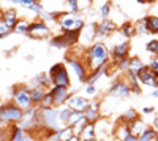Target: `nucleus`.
<instances>
[{
	"label": "nucleus",
	"instance_id": "48",
	"mask_svg": "<svg viewBox=\"0 0 158 141\" xmlns=\"http://www.w3.org/2000/svg\"><path fill=\"white\" fill-rule=\"evenodd\" d=\"M142 114H153L155 113V108H150V106H146V108H142L141 109Z\"/></svg>",
	"mask_w": 158,
	"mask_h": 141
},
{
	"label": "nucleus",
	"instance_id": "24",
	"mask_svg": "<svg viewBox=\"0 0 158 141\" xmlns=\"http://www.w3.org/2000/svg\"><path fill=\"white\" fill-rule=\"evenodd\" d=\"M117 30L120 32V35L123 36V38H131V36H135L136 35V30H135V24L133 22H130V21H125V22H122V25L120 27H117Z\"/></svg>",
	"mask_w": 158,
	"mask_h": 141
},
{
	"label": "nucleus",
	"instance_id": "40",
	"mask_svg": "<svg viewBox=\"0 0 158 141\" xmlns=\"http://www.w3.org/2000/svg\"><path fill=\"white\" fill-rule=\"evenodd\" d=\"M13 33V30L8 27V25L0 19V38H6V36H10Z\"/></svg>",
	"mask_w": 158,
	"mask_h": 141
},
{
	"label": "nucleus",
	"instance_id": "35",
	"mask_svg": "<svg viewBox=\"0 0 158 141\" xmlns=\"http://www.w3.org/2000/svg\"><path fill=\"white\" fill-rule=\"evenodd\" d=\"M111 11H112V3L111 2H106V3H103L100 11H98V15L101 19H109V15H111Z\"/></svg>",
	"mask_w": 158,
	"mask_h": 141
},
{
	"label": "nucleus",
	"instance_id": "33",
	"mask_svg": "<svg viewBox=\"0 0 158 141\" xmlns=\"http://www.w3.org/2000/svg\"><path fill=\"white\" fill-rule=\"evenodd\" d=\"M153 138H156V132L153 129H150V127H147V129L136 138V141H152Z\"/></svg>",
	"mask_w": 158,
	"mask_h": 141
},
{
	"label": "nucleus",
	"instance_id": "50",
	"mask_svg": "<svg viewBox=\"0 0 158 141\" xmlns=\"http://www.w3.org/2000/svg\"><path fill=\"white\" fill-rule=\"evenodd\" d=\"M138 3H141V5H152V3H155L156 0H136Z\"/></svg>",
	"mask_w": 158,
	"mask_h": 141
},
{
	"label": "nucleus",
	"instance_id": "54",
	"mask_svg": "<svg viewBox=\"0 0 158 141\" xmlns=\"http://www.w3.org/2000/svg\"><path fill=\"white\" fill-rule=\"evenodd\" d=\"M68 141H81V138H79L77 135H74V136H71V138H70Z\"/></svg>",
	"mask_w": 158,
	"mask_h": 141
},
{
	"label": "nucleus",
	"instance_id": "3",
	"mask_svg": "<svg viewBox=\"0 0 158 141\" xmlns=\"http://www.w3.org/2000/svg\"><path fill=\"white\" fill-rule=\"evenodd\" d=\"M22 114L24 111H21L11 101H3L0 106V122L2 125H16L22 119Z\"/></svg>",
	"mask_w": 158,
	"mask_h": 141
},
{
	"label": "nucleus",
	"instance_id": "7",
	"mask_svg": "<svg viewBox=\"0 0 158 141\" xmlns=\"http://www.w3.org/2000/svg\"><path fill=\"white\" fill-rule=\"evenodd\" d=\"M51 35H52L51 27L46 22H43L41 19L30 21L29 30H27L29 38H33V40H46V38H51Z\"/></svg>",
	"mask_w": 158,
	"mask_h": 141
},
{
	"label": "nucleus",
	"instance_id": "60",
	"mask_svg": "<svg viewBox=\"0 0 158 141\" xmlns=\"http://www.w3.org/2000/svg\"><path fill=\"white\" fill-rule=\"evenodd\" d=\"M114 141H120V139H117V138H114Z\"/></svg>",
	"mask_w": 158,
	"mask_h": 141
},
{
	"label": "nucleus",
	"instance_id": "64",
	"mask_svg": "<svg viewBox=\"0 0 158 141\" xmlns=\"http://www.w3.org/2000/svg\"><path fill=\"white\" fill-rule=\"evenodd\" d=\"M108 2H111V0H108Z\"/></svg>",
	"mask_w": 158,
	"mask_h": 141
},
{
	"label": "nucleus",
	"instance_id": "43",
	"mask_svg": "<svg viewBox=\"0 0 158 141\" xmlns=\"http://www.w3.org/2000/svg\"><path fill=\"white\" fill-rule=\"evenodd\" d=\"M128 59H130V57H128ZM128 59H122V60H117V62H115L118 71H127V68H128Z\"/></svg>",
	"mask_w": 158,
	"mask_h": 141
},
{
	"label": "nucleus",
	"instance_id": "61",
	"mask_svg": "<svg viewBox=\"0 0 158 141\" xmlns=\"http://www.w3.org/2000/svg\"><path fill=\"white\" fill-rule=\"evenodd\" d=\"M87 141H95V139H87Z\"/></svg>",
	"mask_w": 158,
	"mask_h": 141
},
{
	"label": "nucleus",
	"instance_id": "52",
	"mask_svg": "<svg viewBox=\"0 0 158 141\" xmlns=\"http://www.w3.org/2000/svg\"><path fill=\"white\" fill-rule=\"evenodd\" d=\"M123 141H136V136H133V135L130 133V135H128V136H127V138H125Z\"/></svg>",
	"mask_w": 158,
	"mask_h": 141
},
{
	"label": "nucleus",
	"instance_id": "57",
	"mask_svg": "<svg viewBox=\"0 0 158 141\" xmlns=\"http://www.w3.org/2000/svg\"><path fill=\"white\" fill-rule=\"evenodd\" d=\"M2 13H3V10H2V8H0V19H2Z\"/></svg>",
	"mask_w": 158,
	"mask_h": 141
},
{
	"label": "nucleus",
	"instance_id": "51",
	"mask_svg": "<svg viewBox=\"0 0 158 141\" xmlns=\"http://www.w3.org/2000/svg\"><path fill=\"white\" fill-rule=\"evenodd\" d=\"M5 2H8V3H10V5H13V6H18L19 0H5Z\"/></svg>",
	"mask_w": 158,
	"mask_h": 141
},
{
	"label": "nucleus",
	"instance_id": "34",
	"mask_svg": "<svg viewBox=\"0 0 158 141\" xmlns=\"http://www.w3.org/2000/svg\"><path fill=\"white\" fill-rule=\"evenodd\" d=\"M51 46L56 48V49H65V48H67V45H65V41H63L62 33H60V35L51 36Z\"/></svg>",
	"mask_w": 158,
	"mask_h": 141
},
{
	"label": "nucleus",
	"instance_id": "30",
	"mask_svg": "<svg viewBox=\"0 0 158 141\" xmlns=\"http://www.w3.org/2000/svg\"><path fill=\"white\" fill-rule=\"evenodd\" d=\"M57 113H59V122H60V125H67V121H68V118H70V114H71V109L68 108V106H60V108H57Z\"/></svg>",
	"mask_w": 158,
	"mask_h": 141
},
{
	"label": "nucleus",
	"instance_id": "45",
	"mask_svg": "<svg viewBox=\"0 0 158 141\" xmlns=\"http://www.w3.org/2000/svg\"><path fill=\"white\" fill-rule=\"evenodd\" d=\"M135 30H136V33H138V35H147V30H146V25H144L142 19L139 21V24H138V25H135Z\"/></svg>",
	"mask_w": 158,
	"mask_h": 141
},
{
	"label": "nucleus",
	"instance_id": "55",
	"mask_svg": "<svg viewBox=\"0 0 158 141\" xmlns=\"http://www.w3.org/2000/svg\"><path fill=\"white\" fill-rule=\"evenodd\" d=\"M32 59H33L32 56H25V60H27V62H32Z\"/></svg>",
	"mask_w": 158,
	"mask_h": 141
},
{
	"label": "nucleus",
	"instance_id": "36",
	"mask_svg": "<svg viewBox=\"0 0 158 141\" xmlns=\"http://www.w3.org/2000/svg\"><path fill=\"white\" fill-rule=\"evenodd\" d=\"M82 118H84V114H82L81 111H71L70 118H68V121H67V125H68V127H74L76 122H77L79 119H82Z\"/></svg>",
	"mask_w": 158,
	"mask_h": 141
},
{
	"label": "nucleus",
	"instance_id": "20",
	"mask_svg": "<svg viewBox=\"0 0 158 141\" xmlns=\"http://www.w3.org/2000/svg\"><path fill=\"white\" fill-rule=\"evenodd\" d=\"M19 16H18V11L15 8H8V10H3L2 13V21L8 25V27L13 30V27H15V24L18 22Z\"/></svg>",
	"mask_w": 158,
	"mask_h": 141
},
{
	"label": "nucleus",
	"instance_id": "13",
	"mask_svg": "<svg viewBox=\"0 0 158 141\" xmlns=\"http://www.w3.org/2000/svg\"><path fill=\"white\" fill-rule=\"evenodd\" d=\"M138 81L144 86H147L150 89H158V75H155L153 71H150V68L147 65H144L138 75Z\"/></svg>",
	"mask_w": 158,
	"mask_h": 141
},
{
	"label": "nucleus",
	"instance_id": "14",
	"mask_svg": "<svg viewBox=\"0 0 158 141\" xmlns=\"http://www.w3.org/2000/svg\"><path fill=\"white\" fill-rule=\"evenodd\" d=\"M89 103H90L89 98L74 94V95H70V97L67 98V101H65V106H68L71 111H81V113H82V111L89 106Z\"/></svg>",
	"mask_w": 158,
	"mask_h": 141
},
{
	"label": "nucleus",
	"instance_id": "19",
	"mask_svg": "<svg viewBox=\"0 0 158 141\" xmlns=\"http://www.w3.org/2000/svg\"><path fill=\"white\" fill-rule=\"evenodd\" d=\"M147 127H149V124H147L146 121H142L141 118H138V119H135L133 122H130V124H128V130H130V133L133 135V136L138 138L144 130L147 129Z\"/></svg>",
	"mask_w": 158,
	"mask_h": 141
},
{
	"label": "nucleus",
	"instance_id": "5",
	"mask_svg": "<svg viewBox=\"0 0 158 141\" xmlns=\"http://www.w3.org/2000/svg\"><path fill=\"white\" fill-rule=\"evenodd\" d=\"M57 24H59V27H60L62 32H67V30H81L85 22L77 13L62 11L59 19H57Z\"/></svg>",
	"mask_w": 158,
	"mask_h": 141
},
{
	"label": "nucleus",
	"instance_id": "27",
	"mask_svg": "<svg viewBox=\"0 0 158 141\" xmlns=\"http://www.w3.org/2000/svg\"><path fill=\"white\" fill-rule=\"evenodd\" d=\"M127 84L130 87V92L131 94H136V95H141L142 94V89L139 86V81H138L136 76H128L127 75Z\"/></svg>",
	"mask_w": 158,
	"mask_h": 141
},
{
	"label": "nucleus",
	"instance_id": "10",
	"mask_svg": "<svg viewBox=\"0 0 158 141\" xmlns=\"http://www.w3.org/2000/svg\"><path fill=\"white\" fill-rule=\"evenodd\" d=\"M95 30H97V22L84 24L82 29L79 30V41H77V45H82L84 48H89L92 43H95Z\"/></svg>",
	"mask_w": 158,
	"mask_h": 141
},
{
	"label": "nucleus",
	"instance_id": "47",
	"mask_svg": "<svg viewBox=\"0 0 158 141\" xmlns=\"http://www.w3.org/2000/svg\"><path fill=\"white\" fill-rule=\"evenodd\" d=\"M35 2H36V0H19L18 6H22V8H27V10H30V6H32Z\"/></svg>",
	"mask_w": 158,
	"mask_h": 141
},
{
	"label": "nucleus",
	"instance_id": "21",
	"mask_svg": "<svg viewBox=\"0 0 158 141\" xmlns=\"http://www.w3.org/2000/svg\"><path fill=\"white\" fill-rule=\"evenodd\" d=\"M142 22H144V25H146L147 33H152V35H156L158 33V18L155 15L142 18Z\"/></svg>",
	"mask_w": 158,
	"mask_h": 141
},
{
	"label": "nucleus",
	"instance_id": "62",
	"mask_svg": "<svg viewBox=\"0 0 158 141\" xmlns=\"http://www.w3.org/2000/svg\"><path fill=\"white\" fill-rule=\"evenodd\" d=\"M89 2H92V0H89Z\"/></svg>",
	"mask_w": 158,
	"mask_h": 141
},
{
	"label": "nucleus",
	"instance_id": "58",
	"mask_svg": "<svg viewBox=\"0 0 158 141\" xmlns=\"http://www.w3.org/2000/svg\"><path fill=\"white\" fill-rule=\"evenodd\" d=\"M152 141H158V138H153V139H152Z\"/></svg>",
	"mask_w": 158,
	"mask_h": 141
},
{
	"label": "nucleus",
	"instance_id": "2",
	"mask_svg": "<svg viewBox=\"0 0 158 141\" xmlns=\"http://www.w3.org/2000/svg\"><path fill=\"white\" fill-rule=\"evenodd\" d=\"M11 92V103L16 105L21 111H27L29 108H32V100H30V91L27 89L25 84H16L10 89Z\"/></svg>",
	"mask_w": 158,
	"mask_h": 141
},
{
	"label": "nucleus",
	"instance_id": "18",
	"mask_svg": "<svg viewBox=\"0 0 158 141\" xmlns=\"http://www.w3.org/2000/svg\"><path fill=\"white\" fill-rule=\"evenodd\" d=\"M146 65L139 57H130L128 59V68H127V75L128 76H136L138 78V75L141 71V68Z\"/></svg>",
	"mask_w": 158,
	"mask_h": 141
},
{
	"label": "nucleus",
	"instance_id": "11",
	"mask_svg": "<svg viewBox=\"0 0 158 141\" xmlns=\"http://www.w3.org/2000/svg\"><path fill=\"white\" fill-rule=\"evenodd\" d=\"M117 30V24L111 19H101L97 22V30H95V41H103V38L109 36Z\"/></svg>",
	"mask_w": 158,
	"mask_h": 141
},
{
	"label": "nucleus",
	"instance_id": "42",
	"mask_svg": "<svg viewBox=\"0 0 158 141\" xmlns=\"http://www.w3.org/2000/svg\"><path fill=\"white\" fill-rule=\"evenodd\" d=\"M65 2L68 3V6H70V13H79V2L77 0H65Z\"/></svg>",
	"mask_w": 158,
	"mask_h": 141
},
{
	"label": "nucleus",
	"instance_id": "26",
	"mask_svg": "<svg viewBox=\"0 0 158 141\" xmlns=\"http://www.w3.org/2000/svg\"><path fill=\"white\" fill-rule=\"evenodd\" d=\"M139 118V114H138V111L136 109H133V108H130V109H127L122 116H120V119H118V124H130V122H133L135 119H138Z\"/></svg>",
	"mask_w": 158,
	"mask_h": 141
},
{
	"label": "nucleus",
	"instance_id": "63",
	"mask_svg": "<svg viewBox=\"0 0 158 141\" xmlns=\"http://www.w3.org/2000/svg\"><path fill=\"white\" fill-rule=\"evenodd\" d=\"M0 125H2V122H0Z\"/></svg>",
	"mask_w": 158,
	"mask_h": 141
},
{
	"label": "nucleus",
	"instance_id": "9",
	"mask_svg": "<svg viewBox=\"0 0 158 141\" xmlns=\"http://www.w3.org/2000/svg\"><path fill=\"white\" fill-rule=\"evenodd\" d=\"M130 94H131L130 87L127 84V79H123V78H115L114 83L109 87V91H108V97H114V98H118V100L127 98Z\"/></svg>",
	"mask_w": 158,
	"mask_h": 141
},
{
	"label": "nucleus",
	"instance_id": "4",
	"mask_svg": "<svg viewBox=\"0 0 158 141\" xmlns=\"http://www.w3.org/2000/svg\"><path fill=\"white\" fill-rule=\"evenodd\" d=\"M38 124L41 129H48V130H60L63 127L59 122V113H57V108L54 106L48 108V109H40Z\"/></svg>",
	"mask_w": 158,
	"mask_h": 141
},
{
	"label": "nucleus",
	"instance_id": "29",
	"mask_svg": "<svg viewBox=\"0 0 158 141\" xmlns=\"http://www.w3.org/2000/svg\"><path fill=\"white\" fill-rule=\"evenodd\" d=\"M60 13L62 11H43V15L40 16V19H41L43 22H57V19H59V16H60Z\"/></svg>",
	"mask_w": 158,
	"mask_h": 141
},
{
	"label": "nucleus",
	"instance_id": "31",
	"mask_svg": "<svg viewBox=\"0 0 158 141\" xmlns=\"http://www.w3.org/2000/svg\"><path fill=\"white\" fill-rule=\"evenodd\" d=\"M128 135H130V130H128V125H127V124H118V125L115 127V138H117V139L123 141Z\"/></svg>",
	"mask_w": 158,
	"mask_h": 141
},
{
	"label": "nucleus",
	"instance_id": "17",
	"mask_svg": "<svg viewBox=\"0 0 158 141\" xmlns=\"http://www.w3.org/2000/svg\"><path fill=\"white\" fill-rule=\"evenodd\" d=\"M109 67H111V62H108V63H104V65L98 67V68L94 70V71H90L89 76H87V79H85V84H95L100 78H103V76L108 73Z\"/></svg>",
	"mask_w": 158,
	"mask_h": 141
},
{
	"label": "nucleus",
	"instance_id": "25",
	"mask_svg": "<svg viewBox=\"0 0 158 141\" xmlns=\"http://www.w3.org/2000/svg\"><path fill=\"white\" fill-rule=\"evenodd\" d=\"M29 25H30V21H29V19L19 18L18 22L15 24V27H13V33H18V35H27Z\"/></svg>",
	"mask_w": 158,
	"mask_h": 141
},
{
	"label": "nucleus",
	"instance_id": "23",
	"mask_svg": "<svg viewBox=\"0 0 158 141\" xmlns=\"http://www.w3.org/2000/svg\"><path fill=\"white\" fill-rule=\"evenodd\" d=\"M63 36V41L67 45V48H71L74 45H77L79 41V30H67V32H62Z\"/></svg>",
	"mask_w": 158,
	"mask_h": 141
},
{
	"label": "nucleus",
	"instance_id": "39",
	"mask_svg": "<svg viewBox=\"0 0 158 141\" xmlns=\"http://www.w3.org/2000/svg\"><path fill=\"white\" fill-rule=\"evenodd\" d=\"M30 11L33 13V15H36L38 18L43 15V11H44V8H43V5H41V2H40V0H36V2L30 6Z\"/></svg>",
	"mask_w": 158,
	"mask_h": 141
},
{
	"label": "nucleus",
	"instance_id": "8",
	"mask_svg": "<svg viewBox=\"0 0 158 141\" xmlns=\"http://www.w3.org/2000/svg\"><path fill=\"white\" fill-rule=\"evenodd\" d=\"M67 62H68V67L71 68L73 75L76 76V79H77L79 83H85L87 76H89V70H87V67H85L84 60L79 59V57H68Z\"/></svg>",
	"mask_w": 158,
	"mask_h": 141
},
{
	"label": "nucleus",
	"instance_id": "44",
	"mask_svg": "<svg viewBox=\"0 0 158 141\" xmlns=\"http://www.w3.org/2000/svg\"><path fill=\"white\" fill-rule=\"evenodd\" d=\"M84 91H85V94H87V95H90V97H92V95H97V92H98L95 84H85Z\"/></svg>",
	"mask_w": 158,
	"mask_h": 141
},
{
	"label": "nucleus",
	"instance_id": "49",
	"mask_svg": "<svg viewBox=\"0 0 158 141\" xmlns=\"http://www.w3.org/2000/svg\"><path fill=\"white\" fill-rule=\"evenodd\" d=\"M150 129H153L155 132L158 130V118H156V116H153V121H152V125H150Z\"/></svg>",
	"mask_w": 158,
	"mask_h": 141
},
{
	"label": "nucleus",
	"instance_id": "32",
	"mask_svg": "<svg viewBox=\"0 0 158 141\" xmlns=\"http://www.w3.org/2000/svg\"><path fill=\"white\" fill-rule=\"evenodd\" d=\"M76 133H74V130H73V127H68V125H65V127H62L60 129V132H59V138H60V141H68L71 136H74Z\"/></svg>",
	"mask_w": 158,
	"mask_h": 141
},
{
	"label": "nucleus",
	"instance_id": "6",
	"mask_svg": "<svg viewBox=\"0 0 158 141\" xmlns=\"http://www.w3.org/2000/svg\"><path fill=\"white\" fill-rule=\"evenodd\" d=\"M48 75H49V78H51V81H52V84H54V86H60V87H67L68 89L70 84H71L70 73H68L67 67H65L62 62L54 63V65L49 68Z\"/></svg>",
	"mask_w": 158,
	"mask_h": 141
},
{
	"label": "nucleus",
	"instance_id": "38",
	"mask_svg": "<svg viewBox=\"0 0 158 141\" xmlns=\"http://www.w3.org/2000/svg\"><path fill=\"white\" fill-rule=\"evenodd\" d=\"M41 109H48V108H52L54 105H52V97H51V94H49V91H46V94H44V97H43V100L40 101V105H38Z\"/></svg>",
	"mask_w": 158,
	"mask_h": 141
},
{
	"label": "nucleus",
	"instance_id": "12",
	"mask_svg": "<svg viewBox=\"0 0 158 141\" xmlns=\"http://www.w3.org/2000/svg\"><path fill=\"white\" fill-rule=\"evenodd\" d=\"M49 94L52 97V105H54V108H60L65 105V101H67V98L70 97V91L67 87H60V86H52L49 89Z\"/></svg>",
	"mask_w": 158,
	"mask_h": 141
},
{
	"label": "nucleus",
	"instance_id": "56",
	"mask_svg": "<svg viewBox=\"0 0 158 141\" xmlns=\"http://www.w3.org/2000/svg\"><path fill=\"white\" fill-rule=\"evenodd\" d=\"M41 141H52V139H49V138H43Z\"/></svg>",
	"mask_w": 158,
	"mask_h": 141
},
{
	"label": "nucleus",
	"instance_id": "53",
	"mask_svg": "<svg viewBox=\"0 0 158 141\" xmlns=\"http://www.w3.org/2000/svg\"><path fill=\"white\" fill-rule=\"evenodd\" d=\"M152 98H158V89H152Z\"/></svg>",
	"mask_w": 158,
	"mask_h": 141
},
{
	"label": "nucleus",
	"instance_id": "15",
	"mask_svg": "<svg viewBox=\"0 0 158 141\" xmlns=\"http://www.w3.org/2000/svg\"><path fill=\"white\" fill-rule=\"evenodd\" d=\"M109 54L114 60V63L117 60H122V59H128L130 57V43L128 40L127 41H122V43H117L114 48L109 49Z\"/></svg>",
	"mask_w": 158,
	"mask_h": 141
},
{
	"label": "nucleus",
	"instance_id": "59",
	"mask_svg": "<svg viewBox=\"0 0 158 141\" xmlns=\"http://www.w3.org/2000/svg\"><path fill=\"white\" fill-rule=\"evenodd\" d=\"M2 103H3V101H2V100H0V106H2Z\"/></svg>",
	"mask_w": 158,
	"mask_h": 141
},
{
	"label": "nucleus",
	"instance_id": "28",
	"mask_svg": "<svg viewBox=\"0 0 158 141\" xmlns=\"http://www.w3.org/2000/svg\"><path fill=\"white\" fill-rule=\"evenodd\" d=\"M44 94H46V89H41V87L32 89V91H30V100H32V105L38 106V105H40V101L43 100Z\"/></svg>",
	"mask_w": 158,
	"mask_h": 141
},
{
	"label": "nucleus",
	"instance_id": "37",
	"mask_svg": "<svg viewBox=\"0 0 158 141\" xmlns=\"http://www.w3.org/2000/svg\"><path fill=\"white\" fill-rule=\"evenodd\" d=\"M146 51L149 54H152L153 57H156V54H158V40H156V38H153V40H150L146 45Z\"/></svg>",
	"mask_w": 158,
	"mask_h": 141
},
{
	"label": "nucleus",
	"instance_id": "46",
	"mask_svg": "<svg viewBox=\"0 0 158 141\" xmlns=\"http://www.w3.org/2000/svg\"><path fill=\"white\" fill-rule=\"evenodd\" d=\"M147 67L150 68V71H153L155 75H158V59H156V57H153Z\"/></svg>",
	"mask_w": 158,
	"mask_h": 141
},
{
	"label": "nucleus",
	"instance_id": "41",
	"mask_svg": "<svg viewBox=\"0 0 158 141\" xmlns=\"http://www.w3.org/2000/svg\"><path fill=\"white\" fill-rule=\"evenodd\" d=\"M10 125H0V141H8Z\"/></svg>",
	"mask_w": 158,
	"mask_h": 141
},
{
	"label": "nucleus",
	"instance_id": "1",
	"mask_svg": "<svg viewBox=\"0 0 158 141\" xmlns=\"http://www.w3.org/2000/svg\"><path fill=\"white\" fill-rule=\"evenodd\" d=\"M85 67L90 71H94L97 70L98 67L104 65V63H108L111 62V54H109V48L106 46V43L104 41H95V43H92L87 51H85Z\"/></svg>",
	"mask_w": 158,
	"mask_h": 141
},
{
	"label": "nucleus",
	"instance_id": "16",
	"mask_svg": "<svg viewBox=\"0 0 158 141\" xmlns=\"http://www.w3.org/2000/svg\"><path fill=\"white\" fill-rule=\"evenodd\" d=\"M84 118L87 119V122L95 124L100 119V101H90L89 106L82 111Z\"/></svg>",
	"mask_w": 158,
	"mask_h": 141
},
{
	"label": "nucleus",
	"instance_id": "22",
	"mask_svg": "<svg viewBox=\"0 0 158 141\" xmlns=\"http://www.w3.org/2000/svg\"><path fill=\"white\" fill-rule=\"evenodd\" d=\"M95 130H97V127H95V124H85V127L77 133V136L81 138V141H87V139H95V136H97V133H95Z\"/></svg>",
	"mask_w": 158,
	"mask_h": 141
}]
</instances>
